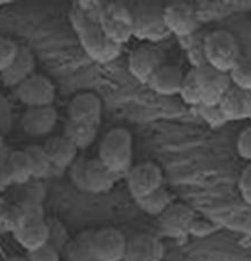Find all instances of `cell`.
<instances>
[{
    "mask_svg": "<svg viewBox=\"0 0 251 261\" xmlns=\"http://www.w3.org/2000/svg\"><path fill=\"white\" fill-rule=\"evenodd\" d=\"M127 184L130 194L135 200H138L162 187L163 172L153 162L139 163L127 172Z\"/></svg>",
    "mask_w": 251,
    "mask_h": 261,
    "instance_id": "8",
    "label": "cell"
},
{
    "mask_svg": "<svg viewBox=\"0 0 251 261\" xmlns=\"http://www.w3.org/2000/svg\"><path fill=\"white\" fill-rule=\"evenodd\" d=\"M99 25L109 38L121 45L133 36V8L121 3L108 5L101 14Z\"/></svg>",
    "mask_w": 251,
    "mask_h": 261,
    "instance_id": "4",
    "label": "cell"
},
{
    "mask_svg": "<svg viewBox=\"0 0 251 261\" xmlns=\"http://www.w3.org/2000/svg\"><path fill=\"white\" fill-rule=\"evenodd\" d=\"M67 113H69V120L99 124L102 117V100L93 93L78 94L70 101Z\"/></svg>",
    "mask_w": 251,
    "mask_h": 261,
    "instance_id": "15",
    "label": "cell"
},
{
    "mask_svg": "<svg viewBox=\"0 0 251 261\" xmlns=\"http://www.w3.org/2000/svg\"><path fill=\"white\" fill-rule=\"evenodd\" d=\"M29 261H60V251L51 244H46L28 254Z\"/></svg>",
    "mask_w": 251,
    "mask_h": 261,
    "instance_id": "34",
    "label": "cell"
},
{
    "mask_svg": "<svg viewBox=\"0 0 251 261\" xmlns=\"http://www.w3.org/2000/svg\"><path fill=\"white\" fill-rule=\"evenodd\" d=\"M120 176L105 167L98 158L87 159L85 168V191L89 193H104L110 191Z\"/></svg>",
    "mask_w": 251,
    "mask_h": 261,
    "instance_id": "17",
    "label": "cell"
},
{
    "mask_svg": "<svg viewBox=\"0 0 251 261\" xmlns=\"http://www.w3.org/2000/svg\"><path fill=\"white\" fill-rule=\"evenodd\" d=\"M180 95L182 99L188 105L199 106L202 104L201 100V93L199 88V84H197L196 78V71L194 67L188 70L184 74V79H183Z\"/></svg>",
    "mask_w": 251,
    "mask_h": 261,
    "instance_id": "28",
    "label": "cell"
},
{
    "mask_svg": "<svg viewBox=\"0 0 251 261\" xmlns=\"http://www.w3.org/2000/svg\"><path fill=\"white\" fill-rule=\"evenodd\" d=\"M87 158L78 156V159L71 164L70 179L72 184L80 191H85V168Z\"/></svg>",
    "mask_w": 251,
    "mask_h": 261,
    "instance_id": "33",
    "label": "cell"
},
{
    "mask_svg": "<svg viewBox=\"0 0 251 261\" xmlns=\"http://www.w3.org/2000/svg\"><path fill=\"white\" fill-rule=\"evenodd\" d=\"M200 111L201 117L204 118L207 122L210 123L211 125H223L226 121V118L224 117L223 112L218 105H204L201 104L197 106Z\"/></svg>",
    "mask_w": 251,
    "mask_h": 261,
    "instance_id": "32",
    "label": "cell"
},
{
    "mask_svg": "<svg viewBox=\"0 0 251 261\" xmlns=\"http://www.w3.org/2000/svg\"><path fill=\"white\" fill-rule=\"evenodd\" d=\"M239 188L243 200L247 202L249 205H251V172L245 170V169H243V171L240 176Z\"/></svg>",
    "mask_w": 251,
    "mask_h": 261,
    "instance_id": "39",
    "label": "cell"
},
{
    "mask_svg": "<svg viewBox=\"0 0 251 261\" xmlns=\"http://www.w3.org/2000/svg\"><path fill=\"white\" fill-rule=\"evenodd\" d=\"M14 236L22 248L26 249L28 252H31L48 244L49 227L45 220L27 222L16 227L14 230Z\"/></svg>",
    "mask_w": 251,
    "mask_h": 261,
    "instance_id": "20",
    "label": "cell"
},
{
    "mask_svg": "<svg viewBox=\"0 0 251 261\" xmlns=\"http://www.w3.org/2000/svg\"><path fill=\"white\" fill-rule=\"evenodd\" d=\"M133 36L156 42L167 38L170 32L165 22V6L157 2H141L133 7Z\"/></svg>",
    "mask_w": 251,
    "mask_h": 261,
    "instance_id": "2",
    "label": "cell"
},
{
    "mask_svg": "<svg viewBox=\"0 0 251 261\" xmlns=\"http://www.w3.org/2000/svg\"><path fill=\"white\" fill-rule=\"evenodd\" d=\"M24 151L27 152L31 161L33 179H41V178L46 177L52 171L53 166L42 146L31 145V146H28Z\"/></svg>",
    "mask_w": 251,
    "mask_h": 261,
    "instance_id": "27",
    "label": "cell"
},
{
    "mask_svg": "<svg viewBox=\"0 0 251 261\" xmlns=\"http://www.w3.org/2000/svg\"><path fill=\"white\" fill-rule=\"evenodd\" d=\"M24 188L21 192V203H30V204H41L45 199V188L40 184L28 181L23 184Z\"/></svg>",
    "mask_w": 251,
    "mask_h": 261,
    "instance_id": "31",
    "label": "cell"
},
{
    "mask_svg": "<svg viewBox=\"0 0 251 261\" xmlns=\"http://www.w3.org/2000/svg\"><path fill=\"white\" fill-rule=\"evenodd\" d=\"M236 149L241 158L251 162V125L240 133L236 142Z\"/></svg>",
    "mask_w": 251,
    "mask_h": 261,
    "instance_id": "35",
    "label": "cell"
},
{
    "mask_svg": "<svg viewBox=\"0 0 251 261\" xmlns=\"http://www.w3.org/2000/svg\"><path fill=\"white\" fill-rule=\"evenodd\" d=\"M5 261H29L28 257H20V255H15V257H11Z\"/></svg>",
    "mask_w": 251,
    "mask_h": 261,
    "instance_id": "40",
    "label": "cell"
},
{
    "mask_svg": "<svg viewBox=\"0 0 251 261\" xmlns=\"http://www.w3.org/2000/svg\"><path fill=\"white\" fill-rule=\"evenodd\" d=\"M205 55L209 65L230 73L241 55V47L233 33L215 30L206 35Z\"/></svg>",
    "mask_w": 251,
    "mask_h": 261,
    "instance_id": "3",
    "label": "cell"
},
{
    "mask_svg": "<svg viewBox=\"0 0 251 261\" xmlns=\"http://www.w3.org/2000/svg\"><path fill=\"white\" fill-rule=\"evenodd\" d=\"M232 84L249 90L251 84V47L241 55L233 69L230 71Z\"/></svg>",
    "mask_w": 251,
    "mask_h": 261,
    "instance_id": "26",
    "label": "cell"
},
{
    "mask_svg": "<svg viewBox=\"0 0 251 261\" xmlns=\"http://www.w3.org/2000/svg\"><path fill=\"white\" fill-rule=\"evenodd\" d=\"M2 206H3L2 205V199H0V210H2Z\"/></svg>",
    "mask_w": 251,
    "mask_h": 261,
    "instance_id": "42",
    "label": "cell"
},
{
    "mask_svg": "<svg viewBox=\"0 0 251 261\" xmlns=\"http://www.w3.org/2000/svg\"><path fill=\"white\" fill-rule=\"evenodd\" d=\"M127 238L122 231L112 227L95 230L91 242L94 261H122L127 246Z\"/></svg>",
    "mask_w": 251,
    "mask_h": 261,
    "instance_id": "6",
    "label": "cell"
},
{
    "mask_svg": "<svg viewBox=\"0 0 251 261\" xmlns=\"http://www.w3.org/2000/svg\"><path fill=\"white\" fill-rule=\"evenodd\" d=\"M6 171L9 181L23 185L33 179L32 166L24 149L11 151L6 161Z\"/></svg>",
    "mask_w": 251,
    "mask_h": 261,
    "instance_id": "22",
    "label": "cell"
},
{
    "mask_svg": "<svg viewBox=\"0 0 251 261\" xmlns=\"http://www.w3.org/2000/svg\"><path fill=\"white\" fill-rule=\"evenodd\" d=\"M165 64V55L158 46L153 43H143L130 53L129 70L135 78L147 82L153 74Z\"/></svg>",
    "mask_w": 251,
    "mask_h": 261,
    "instance_id": "9",
    "label": "cell"
},
{
    "mask_svg": "<svg viewBox=\"0 0 251 261\" xmlns=\"http://www.w3.org/2000/svg\"><path fill=\"white\" fill-rule=\"evenodd\" d=\"M12 123V108L9 101L0 95V133L8 130Z\"/></svg>",
    "mask_w": 251,
    "mask_h": 261,
    "instance_id": "37",
    "label": "cell"
},
{
    "mask_svg": "<svg viewBox=\"0 0 251 261\" xmlns=\"http://www.w3.org/2000/svg\"><path fill=\"white\" fill-rule=\"evenodd\" d=\"M18 50L20 46L15 41L11 38L0 36V73H3L15 60Z\"/></svg>",
    "mask_w": 251,
    "mask_h": 261,
    "instance_id": "30",
    "label": "cell"
},
{
    "mask_svg": "<svg viewBox=\"0 0 251 261\" xmlns=\"http://www.w3.org/2000/svg\"><path fill=\"white\" fill-rule=\"evenodd\" d=\"M184 72L180 66L171 64H163L147 84L156 93L165 96L180 94Z\"/></svg>",
    "mask_w": 251,
    "mask_h": 261,
    "instance_id": "21",
    "label": "cell"
},
{
    "mask_svg": "<svg viewBox=\"0 0 251 261\" xmlns=\"http://www.w3.org/2000/svg\"><path fill=\"white\" fill-rule=\"evenodd\" d=\"M219 108L228 121L249 119L251 113V91L232 85L221 98Z\"/></svg>",
    "mask_w": 251,
    "mask_h": 261,
    "instance_id": "16",
    "label": "cell"
},
{
    "mask_svg": "<svg viewBox=\"0 0 251 261\" xmlns=\"http://www.w3.org/2000/svg\"><path fill=\"white\" fill-rule=\"evenodd\" d=\"M204 105H218L232 84L230 73L209 64L195 69Z\"/></svg>",
    "mask_w": 251,
    "mask_h": 261,
    "instance_id": "5",
    "label": "cell"
},
{
    "mask_svg": "<svg viewBox=\"0 0 251 261\" xmlns=\"http://www.w3.org/2000/svg\"><path fill=\"white\" fill-rule=\"evenodd\" d=\"M35 67L36 60L32 53L26 47H20L15 60L3 73H0V80L5 86L15 89L22 82L35 74L33 73Z\"/></svg>",
    "mask_w": 251,
    "mask_h": 261,
    "instance_id": "18",
    "label": "cell"
},
{
    "mask_svg": "<svg viewBox=\"0 0 251 261\" xmlns=\"http://www.w3.org/2000/svg\"><path fill=\"white\" fill-rule=\"evenodd\" d=\"M133 154L132 134L124 128H113L101 141L97 158L115 175L122 177L132 168Z\"/></svg>",
    "mask_w": 251,
    "mask_h": 261,
    "instance_id": "1",
    "label": "cell"
},
{
    "mask_svg": "<svg viewBox=\"0 0 251 261\" xmlns=\"http://www.w3.org/2000/svg\"><path fill=\"white\" fill-rule=\"evenodd\" d=\"M43 149L52 163L53 168L67 169L78 159L79 148L64 135L53 136L43 144Z\"/></svg>",
    "mask_w": 251,
    "mask_h": 261,
    "instance_id": "19",
    "label": "cell"
},
{
    "mask_svg": "<svg viewBox=\"0 0 251 261\" xmlns=\"http://www.w3.org/2000/svg\"><path fill=\"white\" fill-rule=\"evenodd\" d=\"M83 43L87 53L98 62L112 61L118 56L121 46L109 38L99 24L86 25L83 32Z\"/></svg>",
    "mask_w": 251,
    "mask_h": 261,
    "instance_id": "12",
    "label": "cell"
},
{
    "mask_svg": "<svg viewBox=\"0 0 251 261\" xmlns=\"http://www.w3.org/2000/svg\"><path fill=\"white\" fill-rule=\"evenodd\" d=\"M17 99L27 108L53 105L56 89L53 82L42 74H32L15 88Z\"/></svg>",
    "mask_w": 251,
    "mask_h": 261,
    "instance_id": "7",
    "label": "cell"
},
{
    "mask_svg": "<svg viewBox=\"0 0 251 261\" xmlns=\"http://www.w3.org/2000/svg\"><path fill=\"white\" fill-rule=\"evenodd\" d=\"M95 230H84L76 238L69 241L64 248L65 257L69 261H90L93 260L91 242Z\"/></svg>",
    "mask_w": 251,
    "mask_h": 261,
    "instance_id": "24",
    "label": "cell"
},
{
    "mask_svg": "<svg viewBox=\"0 0 251 261\" xmlns=\"http://www.w3.org/2000/svg\"><path fill=\"white\" fill-rule=\"evenodd\" d=\"M195 217L191 207L173 202L158 217V229L166 238L181 239L190 234L192 222Z\"/></svg>",
    "mask_w": 251,
    "mask_h": 261,
    "instance_id": "10",
    "label": "cell"
},
{
    "mask_svg": "<svg viewBox=\"0 0 251 261\" xmlns=\"http://www.w3.org/2000/svg\"><path fill=\"white\" fill-rule=\"evenodd\" d=\"M244 169H245V170H248V171H250V172H251V162H250V163L248 164V166L245 167Z\"/></svg>",
    "mask_w": 251,
    "mask_h": 261,
    "instance_id": "41",
    "label": "cell"
},
{
    "mask_svg": "<svg viewBox=\"0 0 251 261\" xmlns=\"http://www.w3.org/2000/svg\"><path fill=\"white\" fill-rule=\"evenodd\" d=\"M9 152H11V149L8 148L4 139L0 137V186L5 185V184H11L6 171V161Z\"/></svg>",
    "mask_w": 251,
    "mask_h": 261,
    "instance_id": "38",
    "label": "cell"
},
{
    "mask_svg": "<svg viewBox=\"0 0 251 261\" xmlns=\"http://www.w3.org/2000/svg\"><path fill=\"white\" fill-rule=\"evenodd\" d=\"M99 124H91L86 122L67 120L64 127V136L70 139L77 147L86 148L93 144L97 136Z\"/></svg>",
    "mask_w": 251,
    "mask_h": 261,
    "instance_id": "23",
    "label": "cell"
},
{
    "mask_svg": "<svg viewBox=\"0 0 251 261\" xmlns=\"http://www.w3.org/2000/svg\"><path fill=\"white\" fill-rule=\"evenodd\" d=\"M0 5H2V3H0Z\"/></svg>",
    "mask_w": 251,
    "mask_h": 261,
    "instance_id": "45",
    "label": "cell"
},
{
    "mask_svg": "<svg viewBox=\"0 0 251 261\" xmlns=\"http://www.w3.org/2000/svg\"><path fill=\"white\" fill-rule=\"evenodd\" d=\"M165 22L169 32L180 38H187L196 33L199 18L195 9L184 2L171 3L165 6Z\"/></svg>",
    "mask_w": 251,
    "mask_h": 261,
    "instance_id": "11",
    "label": "cell"
},
{
    "mask_svg": "<svg viewBox=\"0 0 251 261\" xmlns=\"http://www.w3.org/2000/svg\"><path fill=\"white\" fill-rule=\"evenodd\" d=\"M57 118V111L53 105L29 108L23 114L21 123L24 133L29 136L42 137L54 130Z\"/></svg>",
    "mask_w": 251,
    "mask_h": 261,
    "instance_id": "14",
    "label": "cell"
},
{
    "mask_svg": "<svg viewBox=\"0 0 251 261\" xmlns=\"http://www.w3.org/2000/svg\"><path fill=\"white\" fill-rule=\"evenodd\" d=\"M139 207L151 216H160L168 206L173 203V197L171 193L167 191L165 187L158 188L157 191L149 193L148 195L141 197V199L135 200Z\"/></svg>",
    "mask_w": 251,
    "mask_h": 261,
    "instance_id": "25",
    "label": "cell"
},
{
    "mask_svg": "<svg viewBox=\"0 0 251 261\" xmlns=\"http://www.w3.org/2000/svg\"><path fill=\"white\" fill-rule=\"evenodd\" d=\"M249 119H250V120H251V113H250V117H249Z\"/></svg>",
    "mask_w": 251,
    "mask_h": 261,
    "instance_id": "44",
    "label": "cell"
},
{
    "mask_svg": "<svg viewBox=\"0 0 251 261\" xmlns=\"http://www.w3.org/2000/svg\"><path fill=\"white\" fill-rule=\"evenodd\" d=\"M249 90L251 91V84H250V87H249Z\"/></svg>",
    "mask_w": 251,
    "mask_h": 261,
    "instance_id": "43",
    "label": "cell"
},
{
    "mask_svg": "<svg viewBox=\"0 0 251 261\" xmlns=\"http://www.w3.org/2000/svg\"><path fill=\"white\" fill-rule=\"evenodd\" d=\"M190 39V43L187 46L188 59L192 62L193 67L197 69L205 64H208L205 55V38L206 36H197L196 33L187 37Z\"/></svg>",
    "mask_w": 251,
    "mask_h": 261,
    "instance_id": "29",
    "label": "cell"
},
{
    "mask_svg": "<svg viewBox=\"0 0 251 261\" xmlns=\"http://www.w3.org/2000/svg\"><path fill=\"white\" fill-rule=\"evenodd\" d=\"M165 255V245L157 236L138 233L127 240L122 261H161Z\"/></svg>",
    "mask_w": 251,
    "mask_h": 261,
    "instance_id": "13",
    "label": "cell"
},
{
    "mask_svg": "<svg viewBox=\"0 0 251 261\" xmlns=\"http://www.w3.org/2000/svg\"><path fill=\"white\" fill-rule=\"evenodd\" d=\"M48 227H49V241H48V244L54 246L59 251L62 248H65L67 241L64 227L61 226L60 224H48Z\"/></svg>",
    "mask_w": 251,
    "mask_h": 261,
    "instance_id": "36",
    "label": "cell"
}]
</instances>
